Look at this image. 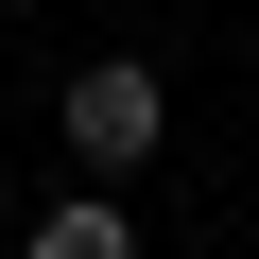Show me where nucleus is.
<instances>
[{"label": "nucleus", "mask_w": 259, "mask_h": 259, "mask_svg": "<svg viewBox=\"0 0 259 259\" xmlns=\"http://www.w3.org/2000/svg\"><path fill=\"white\" fill-rule=\"evenodd\" d=\"M156 139H173V104H156V69H139V52L69 69V156H87V173H139Z\"/></svg>", "instance_id": "f257e3e1"}, {"label": "nucleus", "mask_w": 259, "mask_h": 259, "mask_svg": "<svg viewBox=\"0 0 259 259\" xmlns=\"http://www.w3.org/2000/svg\"><path fill=\"white\" fill-rule=\"evenodd\" d=\"M18 259H139V225H121V207H104V190H69V207H52V225H35V242H18Z\"/></svg>", "instance_id": "f03ea898"}, {"label": "nucleus", "mask_w": 259, "mask_h": 259, "mask_svg": "<svg viewBox=\"0 0 259 259\" xmlns=\"http://www.w3.org/2000/svg\"><path fill=\"white\" fill-rule=\"evenodd\" d=\"M0 225H18V190H0Z\"/></svg>", "instance_id": "7ed1b4c3"}]
</instances>
